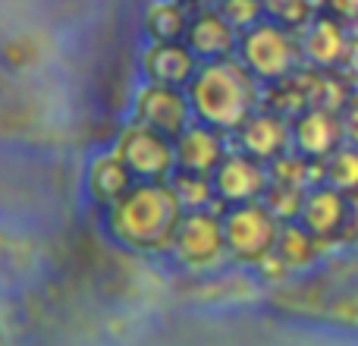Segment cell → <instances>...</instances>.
I'll use <instances>...</instances> for the list:
<instances>
[{"label":"cell","mask_w":358,"mask_h":346,"mask_svg":"<svg viewBox=\"0 0 358 346\" xmlns=\"http://www.w3.org/2000/svg\"><path fill=\"white\" fill-rule=\"evenodd\" d=\"M185 214L173 186L164 179H142L107 208V233L126 249L155 252L170 249L179 217Z\"/></svg>","instance_id":"cell-1"},{"label":"cell","mask_w":358,"mask_h":346,"mask_svg":"<svg viewBox=\"0 0 358 346\" xmlns=\"http://www.w3.org/2000/svg\"><path fill=\"white\" fill-rule=\"evenodd\" d=\"M195 120L220 132H236L258 104V79L239 60L201 63L192 82L185 85Z\"/></svg>","instance_id":"cell-2"},{"label":"cell","mask_w":358,"mask_h":346,"mask_svg":"<svg viewBox=\"0 0 358 346\" xmlns=\"http://www.w3.org/2000/svg\"><path fill=\"white\" fill-rule=\"evenodd\" d=\"M236 54H239L242 67L267 85H280V82L292 79V73L302 63V48L292 38V29H283L271 19H261L258 25L239 32Z\"/></svg>","instance_id":"cell-3"},{"label":"cell","mask_w":358,"mask_h":346,"mask_svg":"<svg viewBox=\"0 0 358 346\" xmlns=\"http://www.w3.org/2000/svg\"><path fill=\"white\" fill-rule=\"evenodd\" d=\"M220 223L229 258L242 261V265H258L277 246L280 221L271 214V208L261 198L258 202L229 205V211L220 217Z\"/></svg>","instance_id":"cell-4"},{"label":"cell","mask_w":358,"mask_h":346,"mask_svg":"<svg viewBox=\"0 0 358 346\" xmlns=\"http://www.w3.org/2000/svg\"><path fill=\"white\" fill-rule=\"evenodd\" d=\"M170 252L192 274L217 271L229 258L220 217H214L208 208L185 211L176 223L173 240H170Z\"/></svg>","instance_id":"cell-5"},{"label":"cell","mask_w":358,"mask_h":346,"mask_svg":"<svg viewBox=\"0 0 358 346\" xmlns=\"http://www.w3.org/2000/svg\"><path fill=\"white\" fill-rule=\"evenodd\" d=\"M120 161L132 170L136 179H167L176 170V145L170 136L132 120L117 139Z\"/></svg>","instance_id":"cell-6"},{"label":"cell","mask_w":358,"mask_h":346,"mask_svg":"<svg viewBox=\"0 0 358 346\" xmlns=\"http://www.w3.org/2000/svg\"><path fill=\"white\" fill-rule=\"evenodd\" d=\"M289 142H292V151L299 158H305V161H311V164L327 161L346 142V136H343V117L334 107L308 104L305 111H299L289 120Z\"/></svg>","instance_id":"cell-7"},{"label":"cell","mask_w":358,"mask_h":346,"mask_svg":"<svg viewBox=\"0 0 358 346\" xmlns=\"http://www.w3.org/2000/svg\"><path fill=\"white\" fill-rule=\"evenodd\" d=\"M132 117L138 123L151 126V130L164 132V136L176 139L185 126L195 120L189 104V95L176 85H161V82H145L136 95L132 104Z\"/></svg>","instance_id":"cell-8"},{"label":"cell","mask_w":358,"mask_h":346,"mask_svg":"<svg viewBox=\"0 0 358 346\" xmlns=\"http://www.w3.org/2000/svg\"><path fill=\"white\" fill-rule=\"evenodd\" d=\"M349 217H352L349 195L340 192L336 186L324 183V186H317V189H305L296 223H302L317 242H327V240H336V236L346 230Z\"/></svg>","instance_id":"cell-9"},{"label":"cell","mask_w":358,"mask_h":346,"mask_svg":"<svg viewBox=\"0 0 358 346\" xmlns=\"http://www.w3.org/2000/svg\"><path fill=\"white\" fill-rule=\"evenodd\" d=\"M214 183V195L227 205H242V202H258L271 186V170L264 164L255 161L252 155L239 151V155H227L217 170L210 173Z\"/></svg>","instance_id":"cell-10"},{"label":"cell","mask_w":358,"mask_h":346,"mask_svg":"<svg viewBox=\"0 0 358 346\" xmlns=\"http://www.w3.org/2000/svg\"><path fill=\"white\" fill-rule=\"evenodd\" d=\"M182 41L198 57V63H210V60H227V57L236 54L239 32L220 16L217 6H204L195 16H189V29H185Z\"/></svg>","instance_id":"cell-11"},{"label":"cell","mask_w":358,"mask_h":346,"mask_svg":"<svg viewBox=\"0 0 358 346\" xmlns=\"http://www.w3.org/2000/svg\"><path fill=\"white\" fill-rule=\"evenodd\" d=\"M299 48H302V60H308L315 69L334 73L336 67H346L352 41H349L346 29H343L334 16H315L302 29Z\"/></svg>","instance_id":"cell-12"},{"label":"cell","mask_w":358,"mask_h":346,"mask_svg":"<svg viewBox=\"0 0 358 346\" xmlns=\"http://www.w3.org/2000/svg\"><path fill=\"white\" fill-rule=\"evenodd\" d=\"M173 145H176V170H192L210 177L217 170V164L227 158L223 132L201 123V120H192L173 139Z\"/></svg>","instance_id":"cell-13"},{"label":"cell","mask_w":358,"mask_h":346,"mask_svg":"<svg viewBox=\"0 0 358 346\" xmlns=\"http://www.w3.org/2000/svg\"><path fill=\"white\" fill-rule=\"evenodd\" d=\"M198 57L189 50L185 41H151L142 54V73L148 82L185 88L192 76L198 73Z\"/></svg>","instance_id":"cell-14"},{"label":"cell","mask_w":358,"mask_h":346,"mask_svg":"<svg viewBox=\"0 0 358 346\" xmlns=\"http://www.w3.org/2000/svg\"><path fill=\"white\" fill-rule=\"evenodd\" d=\"M289 117L283 113H252L245 123L236 130L239 145L245 155H252L261 164H273L280 155L292 148L289 142Z\"/></svg>","instance_id":"cell-15"},{"label":"cell","mask_w":358,"mask_h":346,"mask_svg":"<svg viewBox=\"0 0 358 346\" xmlns=\"http://www.w3.org/2000/svg\"><path fill=\"white\" fill-rule=\"evenodd\" d=\"M132 170L120 161L117 151H107V155H98L88 167L85 186H88V195H92L94 205H107L110 208L117 198H123L126 192L132 189Z\"/></svg>","instance_id":"cell-16"},{"label":"cell","mask_w":358,"mask_h":346,"mask_svg":"<svg viewBox=\"0 0 358 346\" xmlns=\"http://www.w3.org/2000/svg\"><path fill=\"white\" fill-rule=\"evenodd\" d=\"M189 29V13L182 0H151L145 6V32L151 41H182Z\"/></svg>","instance_id":"cell-17"},{"label":"cell","mask_w":358,"mask_h":346,"mask_svg":"<svg viewBox=\"0 0 358 346\" xmlns=\"http://www.w3.org/2000/svg\"><path fill=\"white\" fill-rule=\"evenodd\" d=\"M273 255L286 265V271H302L315 261L317 255V240L296 221H286L280 223V236H277V246H273Z\"/></svg>","instance_id":"cell-18"},{"label":"cell","mask_w":358,"mask_h":346,"mask_svg":"<svg viewBox=\"0 0 358 346\" xmlns=\"http://www.w3.org/2000/svg\"><path fill=\"white\" fill-rule=\"evenodd\" d=\"M324 183L336 186L349 198L358 195V145L343 142L334 155L324 161Z\"/></svg>","instance_id":"cell-19"},{"label":"cell","mask_w":358,"mask_h":346,"mask_svg":"<svg viewBox=\"0 0 358 346\" xmlns=\"http://www.w3.org/2000/svg\"><path fill=\"white\" fill-rule=\"evenodd\" d=\"M173 192L179 195V202H182L185 211H195V208H208L210 198L214 195V183H210V177H204V173H192V170H173Z\"/></svg>","instance_id":"cell-20"},{"label":"cell","mask_w":358,"mask_h":346,"mask_svg":"<svg viewBox=\"0 0 358 346\" xmlns=\"http://www.w3.org/2000/svg\"><path fill=\"white\" fill-rule=\"evenodd\" d=\"M264 4V19L283 25V29H305L315 19V4L311 0H261Z\"/></svg>","instance_id":"cell-21"},{"label":"cell","mask_w":358,"mask_h":346,"mask_svg":"<svg viewBox=\"0 0 358 346\" xmlns=\"http://www.w3.org/2000/svg\"><path fill=\"white\" fill-rule=\"evenodd\" d=\"M302 195H305V189H299V186L271 179V186H267V192L261 195V202L271 208V214L277 217L280 223H286V221H296L299 205H302Z\"/></svg>","instance_id":"cell-22"},{"label":"cell","mask_w":358,"mask_h":346,"mask_svg":"<svg viewBox=\"0 0 358 346\" xmlns=\"http://www.w3.org/2000/svg\"><path fill=\"white\" fill-rule=\"evenodd\" d=\"M217 10L236 32H245L264 19V4L261 0H217Z\"/></svg>","instance_id":"cell-23"},{"label":"cell","mask_w":358,"mask_h":346,"mask_svg":"<svg viewBox=\"0 0 358 346\" xmlns=\"http://www.w3.org/2000/svg\"><path fill=\"white\" fill-rule=\"evenodd\" d=\"M343 117V136L349 145H358V98L349 101V107L340 113Z\"/></svg>","instance_id":"cell-24"},{"label":"cell","mask_w":358,"mask_h":346,"mask_svg":"<svg viewBox=\"0 0 358 346\" xmlns=\"http://www.w3.org/2000/svg\"><path fill=\"white\" fill-rule=\"evenodd\" d=\"M346 67H349V73H352V79L358 82V41H352V48H349V57H346Z\"/></svg>","instance_id":"cell-25"}]
</instances>
